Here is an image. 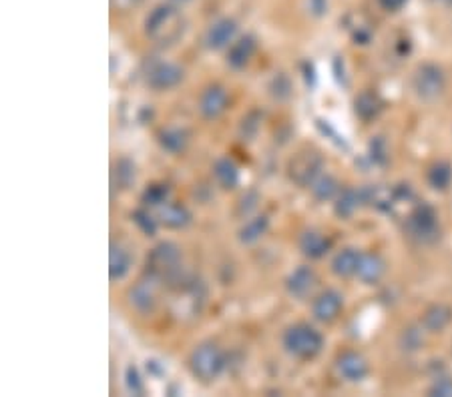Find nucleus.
Listing matches in <instances>:
<instances>
[{"mask_svg":"<svg viewBox=\"0 0 452 397\" xmlns=\"http://www.w3.org/2000/svg\"><path fill=\"white\" fill-rule=\"evenodd\" d=\"M184 16L173 4H159L145 19V34L159 44H173L184 34Z\"/></svg>","mask_w":452,"mask_h":397,"instance_id":"obj_1","label":"nucleus"},{"mask_svg":"<svg viewBox=\"0 0 452 397\" xmlns=\"http://www.w3.org/2000/svg\"><path fill=\"white\" fill-rule=\"evenodd\" d=\"M283 349L298 359H312L322 351L323 337L318 329H313L308 323H296L283 331L281 337Z\"/></svg>","mask_w":452,"mask_h":397,"instance_id":"obj_2","label":"nucleus"},{"mask_svg":"<svg viewBox=\"0 0 452 397\" xmlns=\"http://www.w3.org/2000/svg\"><path fill=\"white\" fill-rule=\"evenodd\" d=\"M189 369L197 379L214 381L226 369V355L211 341L199 344L189 355Z\"/></svg>","mask_w":452,"mask_h":397,"instance_id":"obj_3","label":"nucleus"},{"mask_svg":"<svg viewBox=\"0 0 452 397\" xmlns=\"http://www.w3.org/2000/svg\"><path fill=\"white\" fill-rule=\"evenodd\" d=\"M147 267H149V275H153L155 279L177 275L179 269H181V249L177 247L175 243H171V241L159 243L149 253Z\"/></svg>","mask_w":452,"mask_h":397,"instance_id":"obj_4","label":"nucleus"},{"mask_svg":"<svg viewBox=\"0 0 452 397\" xmlns=\"http://www.w3.org/2000/svg\"><path fill=\"white\" fill-rule=\"evenodd\" d=\"M323 161L316 150H300L290 161L288 172L290 179L300 187H312V182L320 177Z\"/></svg>","mask_w":452,"mask_h":397,"instance_id":"obj_5","label":"nucleus"},{"mask_svg":"<svg viewBox=\"0 0 452 397\" xmlns=\"http://www.w3.org/2000/svg\"><path fill=\"white\" fill-rule=\"evenodd\" d=\"M414 93L422 100H436L444 91V73L436 65H422L418 66L416 75L412 78Z\"/></svg>","mask_w":452,"mask_h":397,"instance_id":"obj_6","label":"nucleus"},{"mask_svg":"<svg viewBox=\"0 0 452 397\" xmlns=\"http://www.w3.org/2000/svg\"><path fill=\"white\" fill-rule=\"evenodd\" d=\"M408 231L410 235L416 237L418 241H434L441 229H438V219H436V213L434 209H431L428 205H422L418 207L412 215L408 217Z\"/></svg>","mask_w":452,"mask_h":397,"instance_id":"obj_7","label":"nucleus"},{"mask_svg":"<svg viewBox=\"0 0 452 397\" xmlns=\"http://www.w3.org/2000/svg\"><path fill=\"white\" fill-rule=\"evenodd\" d=\"M184 68L173 63H155L147 71V85L155 91H167L184 81Z\"/></svg>","mask_w":452,"mask_h":397,"instance_id":"obj_8","label":"nucleus"},{"mask_svg":"<svg viewBox=\"0 0 452 397\" xmlns=\"http://www.w3.org/2000/svg\"><path fill=\"white\" fill-rule=\"evenodd\" d=\"M237 34V22L233 19H219L205 33V46L209 51H221L233 43Z\"/></svg>","mask_w":452,"mask_h":397,"instance_id":"obj_9","label":"nucleus"},{"mask_svg":"<svg viewBox=\"0 0 452 397\" xmlns=\"http://www.w3.org/2000/svg\"><path fill=\"white\" fill-rule=\"evenodd\" d=\"M342 305H344V299H342V295L338 291L326 289L313 299V317L322 323L334 321L336 317L340 315V311H342Z\"/></svg>","mask_w":452,"mask_h":397,"instance_id":"obj_10","label":"nucleus"},{"mask_svg":"<svg viewBox=\"0 0 452 397\" xmlns=\"http://www.w3.org/2000/svg\"><path fill=\"white\" fill-rule=\"evenodd\" d=\"M316 281L318 279H316L313 269L308 267V265H300L298 269H293L290 277L286 279V289L293 299H308L313 287H316Z\"/></svg>","mask_w":452,"mask_h":397,"instance_id":"obj_11","label":"nucleus"},{"mask_svg":"<svg viewBox=\"0 0 452 397\" xmlns=\"http://www.w3.org/2000/svg\"><path fill=\"white\" fill-rule=\"evenodd\" d=\"M157 281L153 275L149 279L139 281L133 289L129 291V303L139 313H151L157 305Z\"/></svg>","mask_w":452,"mask_h":397,"instance_id":"obj_12","label":"nucleus"},{"mask_svg":"<svg viewBox=\"0 0 452 397\" xmlns=\"http://www.w3.org/2000/svg\"><path fill=\"white\" fill-rule=\"evenodd\" d=\"M227 103H229V97H227L226 88L221 85H209L199 98V113L211 120L226 110Z\"/></svg>","mask_w":452,"mask_h":397,"instance_id":"obj_13","label":"nucleus"},{"mask_svg":"<svg viewBox=\"0 0 452 397\" xmlns=\"http://www.w3.org/2000/svg\"><path fill=\"white\" fill-rule=\"evenodd\" d=\"M256 48H258V44H256V38H253V36L246 34V36L237 38L236 43L229 44V48H227V65L231 66L233 71L246 68L249 61H251L253 53H256Z\"/></svg>","mask_w":452,"mask_h":397,"instance_id":"obj_14","label":"nucleus"},{"mask_svg":"<svg viewBox=\"0 0 452 397\" xmlns=\"http://www.w3.org/2000/svg\"><path fill=\"white\" fill-rule=\"evenodd\" d=\"M338 371L348 381H360L368 373L366 359L356 351H346L338 357Z\"/></svg>","mask_w":452,"mask_h":397,"instance_id":"obj_15","label":"nucleus"},{"mask_svg":"<svg viewBox=\"0 0 452 397\" xmlns=\"http://www.w3.org/2000/svg\"><path fill=\"white\" fill-rule=\"evenodd\" d=\"M386 271V263L378 253H360V261H358V271L356 275L364 283H376Z\"/></svg>","mask_w":452,"mask_h":397,"instance_id":"obj_16","label":"nucleus"},{"mask_svg":"<svg viewBox=\"0 0 452 397\" xmlns=\"http://www.w3.org/2000/svg\"><path fill=\"white\" fill-rule=\"evenodd\" d=\"M330 247H332V241L318 231H306L300 237V249L306 257L322 259L330 251Z\"/></svg>","mask_w":452,"mask_h":397,"instance_id":"obj_17","label":"nucleus"},{"mask_svg":"<svg viewBox=\"0 0 452 397\" xmlns=\"http://www.w3.org/2000/svg\"><path fill=\"white\" fill-rule=\"evenodd\" d=\"M159 219L169 229H184L191 223V213L179 203H165L159 207Z\"/></svg>","mask_w":452,"mask_h":397,"instance_id":"obj_18","label":"nucleus"},{"mask_svg":"<svg viewBox=\"0 0 452 397\" xmlns=\"http://www.w3.org/2000/svg\"><path fill=\"white\" fill-rule=\"evenodd\" d=\"M131 269V255L125 249L111 243V253H109V277L111 281L123 279Z\"/></svg>","mask_w":452,"mask_h":397,"instance_id":"obj_19","label":"nucleus"},{"mask_svg":"<svg viewBox=\"0 0 452 397\" xmlns=\"http://www.w3.org/2000/svg\"><path fill=\"white\" fill-rule=\"evenodd\" d=\"M358 261H360V253L356 249H342L336 253V257L332 259V271L338 277H350L356 275L358 271Z\"/></svg>","mask_w":452,"mask_h":397,"instance_id":"obj_20","label":"nucleus"},{"mask_svg":"<svg viewBox=\"0 0 452 397\" xmlns=\"http://www.w3.org/2000/svg\"><path fill=\"white\" fill-rule=\"evenodd\" d=\"M452 319V309L446 307V305H432L424 311V317H422V325L424 329H428L431 333L442 331Z\"/></svg>","mask_w":452,"mask_h":397,"instance_id":"obj_21","label":"nucleus"},{"mask_svg":"<svg viewBox=\"0 0 452 397\" xmlns=\"http://www.w3.org/2000/svg\"><path fill=\"white\" fill-rule=\"evenodd\" d=\"M269 219L266 215H256L249 219L246 225L239 229V241L243 245H253L268 233Z\"/></svg>","mask_w":452,"mask_h":397,"instance_id":"obj_22","label":"nucleus"},{"mask_svg":"<svg viewBox=\"0 0 452 397\" xmlns=\"http://www.w3.org/2000/svg\"><path fill=\"white\" fill-rule=\"evenodd\" d=\"M214 175L224 189H236L239 182V171H237L236 163L229 159H217L214 165Z\"/></svg>","mask_w":452,"mask_h":397,"instance_id":"obj_23","label":"nucleus"},{"mask_svg":"<svg viewBox=\"0 0 452 397\" xmlns=\"http://www.w3.org/2000/svg\"><path fill=\"white\" fill-rule=\"evenodd\" d=\"M360 205V195L354 189H346L342 193H338V199H336V215L342 217V219H348L356 213Z\"/></svg>","mask_w":452,"mask_h":397,"instance_id":"obj_24","label":"nucleus"},{"mask_svg":"<svg viewBox=\"0 0 452 397\" xmlns=\"http://www.w3.org/2000/svg\"><path fill=\"white\" fill-rule=\"evenodd\" d=\"M310 189H312L313 197H316L318 201H330V199H334L336 195L340 193L338 182H336L334 177H330V175H320V177L312 182Z\"/></svg>","mask_w":452,"mask_h":397,"instance_id":"obj_25","label":"nucleus"},{"mask_svg":"<svg viewBox=\"0 0 452 397\" xmlns=\"http://www.w3.org/2000/svg\"><path fill=\"white\" fill-rule=\"evenodd\" d=\"M159 140H161L163 149L169 150L173 155H177V153H181V150L187 147L189 137H187V133H185L184 129H167L163 130Z\"/></svg>","mask_w":452,"mask_h":397,"instance_id":"obj_26","label":"nucleus"},{"mask_svg":"<svg viewBox=\"0 0 452 397\" xmlns=\"http://www.w3.org/2000/svg\"><path fill=\"white\" fill-rule=\"evenodd\" d=\"M452 181V169L451 165H446V163H436L434 167H431V171H428V182H431L432 189H436V191H442V189H446Z\"/></svg>","mask_w":452,"mask_h":397,"instance_id":"obj_27","label":"nucleus"},{"mask_svg":"<svg viewBox=\"0 0 452 397\" xmlns=\"http://www.w3.org/2000/svg\"><path fill=\"white\" fill-rule=\"evenodd\" d=\"M167 197H169L167 185H149L143 193V203L149 207H161L167 203Z\"/></svg>","mask_w":452,"mask_h":397,"instance_id":"obj_28","label":"nucleus"},{"mask_svg":"<svg viewBox=\"0 0 452 397\" xmlns=\"http://www.w3.org/2000/svg\"><path fill=\"white\" fill-rule=\"evenodd\" d=\"M115 177H117L121 189H127L131 182L135 181V165L127 159H121L115 167Z\"/></svg>","mask_w":452,"mask_h":397,"instance_id":"obj_29","label":"nucleus"},{"mask_svg":"<svg viewBox=\"0 0 452 397\" xmlns=\"http://www.w3.org/2000/svg\"><path fill=\"white\" fill-rule=\"evenodd\" d=\"M378 110V100L374 95L370 93H364L362 97L356 100V113L360 115L362 118H370L376 115Z\"/></svg>","mask_w":452,"mask_h":397,"instance_id":"obj_30","label":"nucleus"},{"mask_svg":"<svg viewBox=\"0 0 452 397\" xmlns=\"http://www.w3.org/2000/svg\"><path fill=\"white\" fill-rule=\"evenodd\" d=\"M269 91H271V95L278 98V100L288 98L290 97V91H291L290 78H288L286 75H276L273 76V81H271V85H269Z\"/></svg>","mask_w":452,"mask_h":397,"instance_id":"obj_31","label":"nucleus"},{"mask_svg":"<svg viewBox=\"0 0 452 397\" xmlns=\"http://www.w3.org/2000/svg\"><path fill=\"white\" fill-rule=\"evenodd\" d=\"M133 221H135V225L139 227L147 237H153L157 233V223H155V219L147 211H135L133 213Z\"/></svg>","mask_w":452,"mask_h":397,"instance_id":"obj_32","label":"nucleus"},{"mask_svg":"<svg viewBox=\"0 0 452 397\" xmlns=\"http://www.w3.org/2000/svg\"><path fill=\"white\" fill-rule=\"evenodd\" d=\"M125 386L129 389L131 393H143V381H141V376L139 371H137V367H133L129 365L127 367V371H125Z\"/></svg>","mask_w":452,"mask_h":397,"instance_id":"obj_33","label":"nucleus"},{"mask_svg":"<svg viewBox=\"0 0 452 397\" xmlns=\"http://www.w3.org/2000/svg\"><path fill=\"white\" fill-rule=\"evenodd\" d=\"M432 396H444L448 397L452 396V381L451 379H441V381H436L431 389Z\"/></svg>","mask_w":452,"mask_h":397,"instance_id":"obj_34","label":"nucleus"},{"mask_svg":"<svg viewBox=\"0 0 452 397\" xmlns=\"http://www.w3.org/2000/svg\"><path fill=\"white\" fill-rule=\"evenodd\" d=\"M141 0H113V6H117V9H131V6H137Z\"/></svg>","mask_w":452,"mask_h":397,"instance_id":"obj_35","label":"nucleus"},{"mask_svg":"<svg viewBox=\"0 0 452 397\" xmlns=\"http://www.w3.org/2000/svg\"><path fill=\"white\" fill-rule=\"evenodd\" d=\"M414 335H416V331H412V329L406 331V335H404V337H406V345H408V349H416V347H418L420 339L418 337L414 339Z\"/></svg>","mask_w":452,"mask_h":397,"instance_id":"obj_36","label":"nucleus"},{"mask_svg":"<svg viewBox=\"0 0 452 397\" xmlns=\"http://www.w3.org/2000/svg\"><path fill=\"white\" fill-rule=\"evenodd\" d=\"M402 2H404V0H380V4H382L384 9H388V11L398 9V6H402Z\"/></svg>","mask_w":452,"mask_h":397,"instance_id":"obj_37","label":"nucleus"},{"mask_svg":"<svg viewBox=\"0 0 452 397\" xmlns=\"http://www.w3.org/2000/svg\"><path fill=\"white\" fill-rule=\"evenodd\" d=\"M312 9L316 14H322L326 9V0H312Z\"/></svg>","mask_w":452,"mask_h":397,"instance_id":"obj_38","label":"nucleus"},{"mask_svg":"<svg viewBox=\"0 0 452 397\" xmlns=\"http://www.w3.org/2000/svg\"><path fill=\"white\" fill-rule=\"evenodd\" d=\"M432 2H436L441 6H452V0H432Z\"/></svg>","mask_w":452,"mask_h":397,"instance_id":"obj_39","label":"nucleus"},{"mask_svg":"<svg viewBox=\"0 0 452 397\" xmlns=\"http://www.w3.org/2000/svg\"><path fill=\"white\" fill-rule=\"evenodd\" d=\"M173 2H179V4H185V2H191V0H173Z\"/></svg>","mask_w":452,"mask_h":397,"instance_id":"obj_40","label":"nucleus"}]
</instances>
